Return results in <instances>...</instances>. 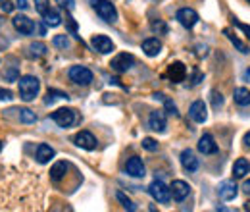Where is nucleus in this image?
<instances>
[{
    "mask_svg": "<svg viewBox=\"0 0 250 212\" xmlns=\"http://www.w3.org/2000/svg\"><path fill=\"white\" fill-rule=\"evenodd\" d=\"M50 118L56 121L60 127H71L77 121V114H75L73 108H58L56 112H52Z\"/></svg>",
    "mask_w": 250,
    "mask_h": 212,
    "instance_id": "39448f33",
    "label": "nucleus"
},
{
    "mask_svg": "<svg viewBox=\"0 0 250 212\" xmlns=\"http://www.w3.org/2000/svg\"><path fill=\"white\" fill-rule=\"evenodd\" d=\"M67 170H69V164H67V162H63V160L56 162V164L50 168V180H52L54 183H58L60 180H63V178H65Z\"/></svg>",
    "mask_w": 250,
    "mask_h": 212,
    "instance_id": "412c9836",
    "label": "nucleus"
},
{
    "mask_svg": "<svg viewBox=\"0 0 250 212\" xmlns=\"http://www.w3.org/2000/svg\"><path fill=\"white\" fill-rule=\"evenodd\" d=\"M75 145L77 147H81V149H85V151H94L96 149V137H94L91 131H79L77 135H75Z\"/></svg>",
    "mask_w": 250,
    "mask_h": 212,
    "instance_id": "9b49d317",
    "label": "nucleus"
},
{
    "mask_svg": "<svg viewBox=\"0 0 250 212\" xmlns=\"http://www.w3.org/2000/svg\"><path fill=\"white\" fill-rule=\"evenodd\" d=\"M0 151H2V141H0Z\"/></svg>",
    "mask_w": 250,
    "mask_h": 212,
    "instance_id": "49530a36",
    "label": "nucleus"
},
{
    "mask_svg": "<svg viewBox=\"0 0 250 212\" xmlns=\"http://www.w3.org/2000/svg\"><path fill=\"white\" fill-rule=\"evenodd\" d=\"M212 104H214V108H219V106L223 104V96H221V93L212 91Z\"/></svg>",
    "mask_w": 250,
    "mask_h": 212,
    "instance_id": "c9c22d12",
    "label": "nucleus"
},
{
    "mask_svg": "<svg viewBox=\"0 0 250 212\" xmlns=\"http://www.w3.org/2000/svg\"><path fill=\"white\" fill-rule=\"evenodd\" d=\"M237 193H239V187H237V183L235 182L219 183V187H218L219 199H223V201H233V199L237 197Z\"/></svg>",
    "mask_w": 250,
    "mask_h": 212,
    "instance_id": "dca6fc26",
    "label": "nucleus"
},
{
    "mask_svg": "<svg viewBox=\"0 0 250 212\" xmlns=\"http://www.w3.org/2000/svg\"><path fill=\"white\" fill-rule=\"evenodd\" d=\"M56 4H60L63 10H67V12H71V10H73V6H75V2H73V0H56Z\"/></svg>",
    "mask_w": 250,
    "mask_h": 212,
    "instance_id": "4c0bfd02",
    "label": "nucleus"
},
{
    "mask_svg": "<svg viewBox=\"0 0 250 212\" xmlns=\"http://www.w3.org/2000/svg\"><path fill=\"white\" fill-rule=\"evenodd\" d=\"M160 50H162V43H160V39H156V37H150V39L143 41V52H145L146 56L154 58V56H158V54H160Z\"/></svg>",
    "mask_w": 250,
    "mask_h": 212,
    "instance_id": "6ab92c4d",
    "label": "nucleus"
},
{
    "mask_svg": "<svg viewBox=\"0 0 250 212\" xmlns=\"http://www.w3.org/2000/svg\"><path fill=\"white\" fill-rule=\"evenodd\" d=\"M35 10L39 12V16H44L50 10V0H35Z\"/></svg>",
    "mask_w": 250,
    "mask_h": 212,
    "instance_id": "7c9ffc66",
    "label": "nucleus"
},
{
    "mask_svg": "<svg viewBox=\"0 0 250 212\" xmlns=\"http://www.w3.org/2000/svg\"><path fill=\"white\" fill-rule=\"evenodd\" d=\"M18 85H20V98L25 100V102H31L33 98L39 94L41 91V81L35 77V75H23L18 79Z\"/></svg>",
    "mask_w": 250,
    "mask_h": 212,
    "instance_id": "f257e3e1",
    "label": "nucleus"
},
{
    "mask_svg": "<svg viewBox=\"0 0 250 212\" xmlns=\"http://www.w3.org/2000/svg\"><path fill=\"white\" fill-rule=\"evenodd\" d=\"M54 154H56V151H54L50 145L41 143V145L37 147V162H39V164H46V162H50V158H54Z\"/></svg>",
    "mask_w": 250,
    "mask_h": 212,
    "instance_id": "aec40b11",
    "label": "nucleus"
},
{
    "mask_svg": "<svg viewBox=\"0 0 250 212\" xmlns=\"http://www.w3.org/2000/svg\"><path fill=\"white\" fill-rule=\"evenodd\" d=\"M247 174H250V162L247 158H239V160H235V164H233V178L235 180H241V178H245Z\"/></svg>",
    "mask_w": 250,
    "mask_h": 212,
    "instance_id": "4be33fe9",
    "label": "nucleus"
},
{
    "mask_svg": "<svg viewBox=\"0 0 250 212\" xmlns=\"http://www.w3.org/2000/svg\"><path fill=\"white\" fill-rule=\"evenodd\" d=\"M148 125H150V129H154V131H158V133H164V131H166V127H167L166 110H154V112H150Z\"/></svg>",
    "mask_w": 250,
    "mask_h": 212,
    "instance_id": "f8f14e48",
    "label": "nucleus"
},
{
    "mask_svg": "<svg viewBox=\"0 0 250 212\" xmlns=\"http://www.w3.org/2000/svg\"><path fill=\"white\" fill-rule=\"evenodd\" d=\"M152 31H158V33H167V25H166V22H162V20H158L152 24Z\"/></svg>",
    "mask_w": 250,
    "mask_h": 212,
    "instance_id": "e433bc0d",
    "label": "nucleus"
},
{
    "mask_svg": "<svg viewBox=\"0 0 250 212\" xmlns=\"http://www.w3.org/2000/svg\"><path fill=\"white\" fill-rule=\"evenodd\" d=\"M169 189H171V197H173L177 203L185 201L188 197V193H190V185H188L187 182H183V180H175V182L169 185Z\"/></svg>",
    "mask_w": 250,
    "mask_h": 212,
    "instance_id": "4468645a",
    "label": "nucleus"
},
{
    "mask_svg": "<svg viewBox=\"0 0 250 212\" xmlns=\"http://www.w3.org/2000/svg\"><path fill=\"white\" fill-rule=\"evenodd\" d=\"M52 45H54L56 48H67V47H69V39H67V35H56V37L52 39Z\"/></svg>",
    "mask_w": 250,
    "mask_h": 212,
    "instance_id": "2f4dec72",
    "label": "nucleus"
},
{
    "mask_svg": "<svg viewBox=\"0 0 250 212\" xmlns=\"http://www.w3.org/2000/svg\"><path fill=\"white\" fill-rule=\"evenodd\" d=\"M223 35H225V37H227V39L233 43V47H237V48H239L243 54H249V52H250L249 45H245V43H243V41L237 37V33H233L231 29H223Z\"/></svg>",
    "mask_w": 250,
    "mask_h": 212,
    "instance_id": "5701e85b",
    "label": "nucleus"
},
{
    "mask_svg": "<svg viewBox=\"0 0 250 212\" xmlns=\"http://www.w3.org/2000/svg\"><path fill=\"white\" fill-rule=\"evenodd\" d=\"M177 22L185 27V29H192L198 24V14L192 8H181L177 12Z\"/></svg>",
    "mask_w": 250,
    "mask_h": 212,
    "instance_id": "1a4fd4ad",
    "label": "nucleus"
},
{
    "mask_svg": "<svg viewBox=\"0 0 250 212\" xmlns=\"http://www.w3.org/2000/svg\"><path fill=\"white\" fill-rule=\"evenodd\" d=\"M0 8H2L4 14H10V12H14L16 2H12V0H0Z\"/></svg>",
    "mask_w": 250,
    "mask_h": 212,
    "instance_id": "f704fd0d",
    "label": "nucleus"
},
{
    "mask_svg": "<svg viewBox=\"0 0 250 212\" xmlns=\"http://www.w3.org/2000/svg\"><path fill=\"white\" fill-rule=\"evenodd\" d=\"M152 96H154L156 100H158V98H160V100L164 102V106H166V110H167L169 114H173V116H177V114H179V112H177V106L173 104V100H169V98H167L166 94H162V93H154Z\"/></svg>",
    "mask_w": 250,
    "mask_h": 212,
    "instance_id": "a878e982",
    "label": "nucleus"
},
{
    "mask_svg": "<svg viewBox=\"0 0 250 212\" xmlns=\"http://www.w3.org/2000/svg\"><path fill=\"white\" fill-rule=\"evenodd\" d=\"M67 75H69V79H71L75 85L87 87V85L93 83V71H91L89 68H85V66H71L69 71H67Z\"/></svg>",
    "mask_w": 250,
    "mask_h": 212,
    "instance_id": "7ed1b4c3",
    "label": "nucleus"
},
{
    "mask_svg": "<svg viewBox=\"0 0 250 212\" xmlns=\"http://www.w3.org/2000/svg\"><path fill=\"white\" fill-rule=\"evenodd\" d=\"M94 12L108 24H116L118 22V10L110 0H93Z\"/></svg>",
    "mask_w": 250,
    "mask_h": 212,
    "instance_id": "f03ea898",
    "label": "nucleus"
},
{
    "mask_svg": "<svg viewBox=\"0 0 250 212\" xmlns=\"http://www.w3.org/2000/svg\"><path fill=\"white\" fill-rule=\"evenodd\" d=\"M247 2H250V0H247Z\"/></svg>",
    "mask_w": 250,
    "mask_h": 212,
    "instance_id": "de8ad7c7",
    "label": "nucleus"
},
{
    "mask_svg": "<svg viewBox=\"0 0 250 212\" xmlns=\"http://www.w3.org/2000/svg\"><path fill=\"white\" fill-rule=\"evenodd\" d=\"M243 141H245V145H247V147H250V131L245 135V139H243Z\"/></svg>",
    "mask_w": 250,
    "mask_h": 212,
    "instance_id": "c03bdc74",
    "label": "nucleus"
},
{
    "mask_svg": "<svg viewBox=\"0 0 250 212\" xmlns=\"http://www.w3.org/2000/svg\"><path fill=\"white\" fill-rule=\"evenodd\" d=\"M4 77H6L8 81H18V79H20V71H18V68H10L8 71H4Z\"/></svg>",
    "mask_w": 250,
    "mask_h": 212,
    "instance_id": "72a5a7b5",
    "label": "nucleus"
},
{
    "mask_svg": "<svg viewBox=\"0 0 250 212\" xmlns=\"http://www.w3.org/2000/svg\"><path fill=\"white\" fill-rule=\"evenodd\" d=\"M12 25H14V29L20 31L21 35H31L33 31H35V22L29 20L27 16H23V14L14 16L12 18Z\"/></svg>",
    "mask_w": 250,
    "mask_h": 212,
    "instance_id": "6e6552de",
    "label": "nucleus"
},
{
    "mask_svg": "<svg viewBox=\"0 0 250 212\" xmlns=\"http://www.w3.org/2000/svg\"><path fill=\"white\" fill-rule=\"evenodd\" d=\"M148 193L152 195V199H154V201L162 203V205H167V203L171 201V189L162 182V180H154V182L150 183Z\"/></svg>",
    "mask_w": 250,
    "mask_h": 212,
    "instance_id": "20e7f679",
    "label": "nucleus"
},
{
    "mask_svg": "<svg viewBox=\"0 0 250 212\" xmlns=\"http://www.w3.org/2000/svg\"><path fill=\"white\" fill-rule=\"evenodd\" d=\"M42 18H44V24H46L48 27H58V25L62 24V16H60V12L54 10V8H50Z\"/></svg>",
    "mask_w": 250,
    "mask_h": 212,
    "instance_id": "393cba45",
    "label": "nucleus"
},
{
    "mask_svg": "<svg viewBox=\"0 0 250 212\" xmlns=\"http://www.w3.org/2000/svg\"><path fill=\"white\" fill-rule=\"evenodd\" d=\"M243 191H245V193L250 197V180H247V182H245V185H243Z\"/></svg>",
    "mask_w": 250,
    "mask_h": 212,
    "instance_id": "37998d69",
    "label": "nucleus"
},
{
    "mask_svg": "<svg viewBox=\"0 0 250 212\" xmlns=\"http://www.w3.org/2000/svg\"><path fill=\"white\" fill-rule=\"evenodd\" d=\"M125 172L131 178H145V164L139 156H131L125 164Z\"/></svg>",
    "mask_w": 250,
    "mask_h": 212,
    "instance_id": "9d476101",
    "label": "nucleus"
},
{
    "mask_svg": "<svg viewBox=\"0 0 250 212\" xmlns=\"http://www.w3.org/2000/svg\"><path fill=\"white\" fill-rule=\"evenodd\" d=\"M245 79H249V81H250V70H247V71H245Z\"/></svg>",
    "mask_w": 250,
    "mask_h": 212,
    "instance_id": "a18cd8bd",
    "label": "nucleus"
},
{
    "mask_svg": "<svg viewBox=\"0 0 250 212\" xmlns=\"http://www.w3.org/2000/svg\"><path fill=\"white\" fill-rule=\"evenodd\" d=\"M58 98H69L67 96V93L63 91H58V89H48V93H46V98H44V104H54Z\"/></svg>",
    "mask_w": 250,
    "mask_h": 212,
    "instance_id": "bb28decb",
    "label": "nucleus"
},
{
    "mask_svg": "<svg viewBox=\"0 0 250 212\" xmlns=\"http://www.w3.org/2000/svg\"><path fill=\"white\" fill-rule=\"evenodd\" d=\"M188 116H190V120L196 121V123H204V121L208 120V108H206L204 100H194L190 104V108H188Z\"/></svg>",
    "mask_w": 250,
    "mask_h": 212,
    "instance_id": "0eeeda50",
    "label": "nucleus"
},
{
    "mask_svg": "<svg viewBox=\"0 0 250 212\" xmlns=\"http://www.w3.org/2000/svg\"><path fill=\"white\" fill-rule=\"evenodd\" d=\"M27 50H29V56H31V58H41V56L46 54V47H44L42 43H31Z\"/></svg>",
    "mask_w": 250,
    "mask_h": 212,
    "instance_id": "cd10ccee",
    "label": "nucleus"
},
{
    "mask_svg": "<svg viewBox=\"0 0 250 212\" xmlns=\"http://www.w3.org/2000/svg\"><path fill=\"white\" fill-rule=\"evenodd\" d=\"M135 64V58H133V54H127V52H122V54H118L116 58H112L110 62V68L114 70V71H118V73H125L131 66Z\"/></svg>",
    "mask_w": 250,
    "mask_h": 212,
    "instance_id": "423d86ee",
    "label": "nucleus"
},
{
    "mask_svg": "<svg viewBox=\"0 0 250 212\" xmlns=\"http://www.w3.org/2000/svg\"><path fill=\"white\" fill-rule=\"evenodd\" d=\"M202 79H204V75H202L198 70H194V75H192V85H198Z\"/></svg>",
    "mask_w": 250,
    "mask_h": 212,
    "instance_id": "58836bf2",
    "label": "nucleus"
},
{
    "mask_svg": "<svg viewBox=\"0 0 250 212\" xmlns=\"http://www.w3.org/2000/svg\"><path fill=\"white\" fill-rule=\"evenodd\" d=\"M20 120L23 121V123H35V121H37V116H35V112L29 110V108H21V110H20Z\"/></svg>",
    "mask_w": 250,
    "mask_h": 212,
    "instance_id": "c85d7f7f",
    "label": "nucleus"
},
{
    "mask_svg": "<svg viewBox=\"0 0 250 212\" xmlns=\"http://www.w3.org/2000/svg\"><path fill=\"white\" fill-rule=\"evenodd\" d=\"M198 151L202 154H216L218 152V145H216V141H214V137L210 133H204L198 139Z\"/></svg>",
    "mask_w": 250,
    "mask_h": 212,
    "instance_id": "a211bd4d",
    "label": "nucleus"
},
{
    "mask_svg": "<svg viewBox=\"0 0 250 212\" xmlns=\"http://www.w3.org/2000/svg\"><path fill=\"white\" fill-rule=\"evenodd\" d=\"M167 77L173 81V83H181L185 77H187V68L183 62H173L167 66Z\"/></svg>",
    "mask_w": 250,
    "mask_h": 212,
    "instance_id": "2eb2a0df",
    "label": "nucleus"
},
{
    "mask_svg": "<svg viewBox=\"0 0 250 212\" xmlns=\"http://www.w3.org/2000/svg\"><path fill=\"white\" fill-rule=\"evenodd\" d=\"M65 22H67V27H69L71 33H75V31H77V24L73 22V18H71V16H67V18H65Z\"/></svg>",
    "mask_w": 250,
    "mask_h": 212,
    "instance_id": "ea45409f",
    "label": "nucleus"
},
{
    "mask_svg": "<svg viewBox=\"0 0 250 212\" xmlns=\"http://www.w3.org/2000/svg\"><path fill=\"white\" fill-rule=\"evenodd\" d=\"M179 160H181V166H183L185 172H196L198 170V158H196V154L190 149H185V151L181 152Z\"/></svg>",
    "mask_w": 250,
    "mask_h": 212,
    "instance_id": "f3484780",
    "label": "nucleus"
},
{
    "mask_svg": "<svg viewBox=\"0 0 250 212\" xmlns=\"http://www.w3.org/2000/svg\"><path fill=\"white\" fill-rule=\"evenodd\" d=\"M91 45H93L94 50L100 52V54H108V52L114 50V43H112V39L106 37V35H94Z\"/></svg>",
    "mask_w": 250,
    "mask_h": 212,
    "instance_id": "ddd939ff",
    "label": "nucleus"
},
{
    "mask_svg": "<svg viewBox=\"0 0 250 212\" xmlns=\"http://www.w3.org/2000/svg\"><path fill=\"white\" fill-rule=\"evenodd\" d=\"M14 94L12 91H8V89H0V100H10Z\"/></svg>",
    "mask_w": 250,
    "mask_h": 212,
    "instance_id": "a19ab883",
    "label": "nucleus"
},
{
    "mask_svg": "<svg viewBox=\"0 0 250 212\" xmlns=\"http://www.w3.org/2000/svg\"><path fill=\"white\" fill-rule=\"evenodd\" d=\"M143 149H146V151H150V152L158 151V141L152 139V137H145V139H143Z\"/></svg>",
    "mask_w": 250,
    "mask_h": 212,
    "instance_id": "473e14b6",
    "label": "nucleus"
},
{
    "mask_svg": "<svg viewBox=\"0 0 250 212\" xmlns=\"http://www.w3.org/2000/svg\"><path fill=\"white\" fill-rule=\"evenodd\" d=\"M29 4H27V0H16V8H20V10H25Z\"/></svg>",
    "mask_w": 250,
    "mask_h": 212,
    "instance_id": "79ce46f5",
    "label": "nucleus"
},
{
    "mask_svg": "<svg viewBox=\"0 0 250 212\" xmlns=\"http://www.w3.org/2000/svg\"><path fill=\"white\" fill-rule=\"evenodd\" d=\"M116 197H118V201H120V203H122V205H124V209L125 211H137V207H135V205H133V201H131V199H129V197H125L124 193H122V191H118V193H116Z\"/></svg>",
    "mask_w": 250,
    "mask_h": 212,
    "instance_id": "c756f323",
    "label": "nucleus"
},
{
    "mask_svg": "<svg viewBox=\"0 0 250 212\" xmlns=\"http://www.w3.org/2000/svg\"><path fill=\"white\" fill-rule=\"evenodd\" d=\"M233 100L239 104V106H247L250 104V91L247 87H237L233 91Z\"/></svg>",
    "mask_w": 250,
    "mask_h": 212,
    "instance_id": "b1692460",
    "label": "nucleus"
}]
</instances>
